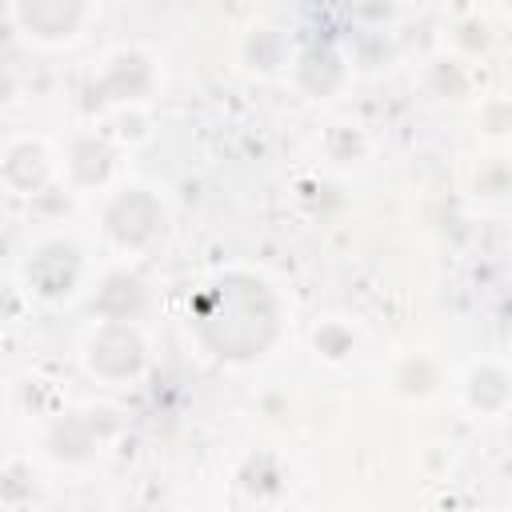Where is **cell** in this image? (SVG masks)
<instances>
[{"instance_id": "cell-21", "label": "cell", "mask_w": 512, "mask_h": 512, "mask_svg": "<svg viewBox=\"0 0 512 512\" xmlns=\"http://www.w3.org/2000/svg\"><path fill=\"white\" fill-rule=\"evenodd\" d=\"M104 136H108V140H144V136H148V116H144V108H112Z\"/></svg>"}, {"instance_id": "cell-12", "label": "cell", "mask_w": 512, "mask_h": 512, "mask_svg": "<svg viewBox=\"0 0 512 512\" xmlns=\"http://www.w3.org/2000/svg\"><path fill=\"white\" fill-rule=\"evenodd\" d=\"M512 400V376L500 360H480L464 376V404L480 416H500Z\"/></svg>"}, {"instance_id": "cell-1", "label": "cell", "mask_w": 512, "mask_h": 512, "mask_svg": "<svg viewBox=\"0 0 512 512\" xmlns=\"http://www.w3.org/2000/svg\"><path fill=\"white\" fill-rule=\"evenodd\" d=\"M280 300L256 272L232 268L204 284L192 304V328L204 352L228 364L260 360L280 336Z\"/></svg>"}, {"instance_id": "cell-9", "label": "cell", "mask_w": 512, "mask_h": 512, "mask_svg": "<svg viewBox=\"0 0 512 512\" xmlns=\"http://www.w3.org/2000/svg\"><path fill=\"white\" fill-rule=\"evenodd\" d=\"M72 188H104L116 172V144L104 132H76L64 156Z\"/></svg>"}, {"instance_id": "cell-14", "label": "cell", "mask_w": 512, "mask_h": 512, "mask_svg": "<svg viewBox=\"0 0 512 512\" xmlns=\"http://www.w3.org/2000/svg\"><path fill=\"white\" fill-rule=\"evenodd\" d=\"M440 388V364L424 352H408L392 368V392L404 400H428Z\"/></svg>"}, {"instance_id": "cell-2", "label": "cell", "mask_w": 512, "mask_h": 512, "mask_svg": "<svg viewBox=\"0 0 512 512\" xmlns=\"http://www.w3.org/2000/svg\"><path fill=\"white\" fill-rule=\"evenodd\" d=\"M100 220H104V236L116 248L140 252V248H148L164 232L168 208H164V200H160L156 188H148V184H120L104 200Z\"/></svg>"}, {"instance_id": "cell-24", "label": "cell", "mask_w": 512, "mask_h": 512, "mask_svg": "<svg viewBox=\"0 0 512 512\" xmlns=\"http://www.w3.org/2000/svg\"><path fill=\"white\" fill-rule=\"evenodd\" d=\"M28 304V292L20 284H0V320H16Z\"/></svg>"}, {"instance_id": "cell-5", "label": "cell", "mask_w": 512, "mask_h": 512, "mask_svg": "<svg viewBox=\"0 0 512 512\" xmlns=\"http://www.w3.org/2000/svg\"><path fill=\"white\" fill-rule=\"evenodd\" d=\"M88 16H92V8L80 0H20V4H12L16 32L40 48L72 44L84 32Z\"/></svg>"}, {"instance_id": "cell-15", "label": "cell", "mask_w": 512, "mask_h": 512, "mask_svg": "<svg viewBox=\"0 0 512 512\" xmlns=\"http://www.w3.org/2000/svg\"><path fill=\"white\" fill-rule=\"evenodd\" d=\"M508 188H512L508 156H504V152L484 156V160L476 164V172H472V192H476V200L488 204V208H500V204L508 200Z\"/></svg>"}, {"instance_id": "cell-23", "label": "cell", "mask_w": 512, "mask_h": 512, "mask_svg": "<svg viewBox=\"0 0 512 512\" xmlns=\"http://www.w3.org/2000/svg\"><path fill=\"white\" fill-rule=\"evenodd\" d=\"M508 128H512V104L504 100V96H492V100H484L480 104V132H488V136H508Z\"/></svg>"}, {"instance_id": "cell-22", "label": "cell", "mask_w": 512, "mask_h": 512, "mask_svg": "<svg viewBox=\"0 0 512 512\" xmlns=\"http://www.w3.org/2000/svg\"><path fill=\"white\" fill-rule=\"evenodd\" d=\"M32 468L28 464H20V460H12V464H4L0 468V504H20V500H28L32 496Z\"/></svg>"}, {"instance_id": "cell-18", "label": "cell", "mask_w": 512, "mask_h": 512, "mask_svg": "<svg viewBox=\"0 0 512 512\" xmlns=\"http://www.w3.org/2000/svg\"><path fill=\"white\" fill-rule=\"evenodd\" d=\"M492 40H496V28H492V20H488L484 12H468V16H460V20L452 24V44H456L460 52H468V56L488 52Z\"/></svg>"}, {"instance_id": "cell-7", "label": "cell", "mask_w": 512, "mask_h": 512, "mask_svg": "<svg viewBox=\"0 0 512 512\" xmlns=\"http://www.w3.org/2000/svg\"><path fill=\"white\" fill-rule=\"evenodd\" d=\"M0 180L16 196H40L48 184H56V164L44 140L36 136H16L0 148Z\"/></svg>"}, {"instance_id": "cell-6", "label": "cell", "mask_w": 512, "mask_h": 512, "mask_svg": "<svg viewBox=\"0 0 512 512\" xmlns=\"http://www.w3.org/2000/svg\"><path fill=\"white\" fill-rule=\"evenodd\" d=\"M96 88L112 108H140L156 88V60L144 48H116L100 68Z\"/></svg>"}, {"instance_id": "cell-16", "label": "cell", "mask_w": 512, "mask_h": 512, "mask_svg": "<svg viewBox=\"0 0 512 512\" xmlns=\"http://www.w3.org/2000/svg\"><path fill=\"white\" fill-rule=\"evenodd\" d=\"M424 84H428V92L440 96V100H460V96H468V88H472V72L464 68L460 56H436V60L424 68Z\"/></svg>"}, {"instance_id": "cell-8", "label": "cell", "mask_w": 512, "mask_h": 512, "mask_svg": "<svg viewBox=\"0 0 512 512\" xmlns=\"http://www.w3.org/2000/svg\"><path fill=\"white\" fill-rule=\"evenodd\" d=\"M292 80L308 100H328L348 80V60L332 44H308L292 56Z\"/></svg>"}, {"instance_id": "cell-19", "label": "cell", "mask_w": 512, "mask_h": 512, "mask_svg": "<svg viewBox=\"0 0 512 512\" xmlns=\"http://www.w3.org/2000/svg\"><path fill=\"white\" fill-rule=\"evenodd\" d=\"M312 348H316V356H324V360H348L352 348H356V332H352V324H344V320H324V324L312 332Z\"/></svg>"}, {"instance_id": "cell-4", "label": "cell", "mask_w": 512, "mask_h": 512, "mask_svg": "<svg viewBox=\"0 0 512 512\" xmlns=\"http://www.w3.org/2000/svg\"><path fill=\"white\" fill-rule=\"evenodd\" d=\"M84 364L108 384H128L148 368V340L132 320H100L84 340Z\"/></svg>"}, {"instance_id": "cell-11", "label": "cell", "mask_w": 512, "mask_h": 512, "mask_svg": "<svg viewBox=\"0 0 512 512\" xmlns=\"http://www.w3.org/2000/svg\"><path fill=\"white\" fill-rule=\"evenodd\" d=\"M100 444H104V432L96 428L92 412H88V416H80V412L56 416L52 428H48V436H44L48 456H56V460H64V464H84V460H92V456L100 452Z\"/></svg>"}, {"instance_id": "cell-20", "label": "cell", "mask_w": 512, "mask_h": 512, "mask_svg": "<svg viewBox=\"0 0 512 512\" xmlns=\"http://www.w3.org/2000/svg\"><path fill=\"white\" fill-rule=\"evenodd\" d=\"M364 148H368V140H364V132L352 128V124H336V128L328 132V140H324V152H328L336 164H356V160L364 156Z\"/></svg>"}, {"instance_id": "cell-10", "label": "cell", "mask_w": 512, "mask_h": 512, "mask_svg": "<svg viewBox=\"0 0 512 512\" xmlns=\"http://www.w3.org/2000/svg\"><path fill=\"white\" fill-rule=\"evenodd\" d=\"M144 304H148V288L132 268L104 272L92 292V312H100V320H132L136 324Z\"/></svg>"}, {"instance_id": "cell-3", "label": "cell", "mask_w": 512, "mask_h": 512, "mask_svg": "<svg viewBox=\"0 0 512 512\" xmlns=\"http://www.w3.org/2000/svg\"><path fill=\"white\" fill-rule=\"evenodd\" d=\"M84 284V248L72 236H44L28 248L24 260V292L44 300V304H60L68 296H76V288Z\"/></svg>"}, {"instance_id": "cell-25", "label": "cell", "mask_w": 512, "mask_h": 512, "mask_svg": "<svg viewBox=\"0 0 512 512\" xmlns=\"http://www.w3.org/2000/svg\"><path fill=\"white\" fill-rule=\"evenodd\" d=\"M12 92H16V80H12V72H8V68H0V104H8V100H12Z\"/></svg>"}, {"instance_id": "cell-13", "label": "cell", "mask_w": 512, "mask_h": 512, "mask_svg": "<svg viewBox=\"0 0 512 512\" xmlns=\"http://www.w3.org/2000/svg\"><path fill=\"white\" fill-rule=\"evenodd\" d=\"M236 56H240L244 72L272 76L288 64V36L276 24H252V28H244V36L236 44Z\"/></svg>"}, {"instance_id": "cell-17", "label": "cell", "mask_w": 512, "mask_h": 512, "mask_svg": "<svg viewBox=\"0 0 512 512\" xmlns=\"http://www.w3.org/2000/svg\"><path fill=\"white\" fill-rule=\"evenodd\" d=\"M236 480H240V488H244V492H252V496H276V492L284 488L280 460H276V456H268V452L248 456V460L240 464Z\"/></svg>"}]
</instances>
